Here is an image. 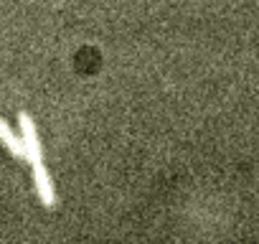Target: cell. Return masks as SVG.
<instances>
[{"label": "cell", "instance_id": "6da1fadb", "mask_svg": "<svg viewBox=\"0 0 259 244\" xmlns=\"http://www.w3.org/2000/svg\"><path fill=\"white\" fill-rule=\"evenodd\" d=\"M18 122H21V143H23V150H26V160L31 166L44 163V148H41V140H38V130H36L33 117L23 109V112H18Z\"/></svg>", "mask_w": 259, "mask_h": 244}, {"label": "cell", "instance_id": "7a4b0ae2", "mask_svg": "<svg viewBox=\"0 0 259 244\" xmlns=\"http://www.w3.org/2000/svg\"><path fill=\"white\" fill-rule=\"evenodd\" d=\"M33 186H36V193L41 198V204L46 209H54L56 206V191H54V183H51V176L46 171L44 163L33 166Z\"/></svg>", "mask_w": 259, "mask_h": 244}, {"label": "cell", "instance_id": "3957f363", "mask_svg": "<svg viewBox=\"0 0 259 244\" xmlns=\"http://www.w3.org/2000/svg\"><path fill=\"white\" fill-rule=\"evenodd\" d=\"M0 143H3L6 148H8V153L11 155H16V158H26V150H23V143H21V135H16L13 133V128L8 125V122L0 117Z\"/></svg>", "mask_w": 259, "mask_h": 244}]
</instances>
